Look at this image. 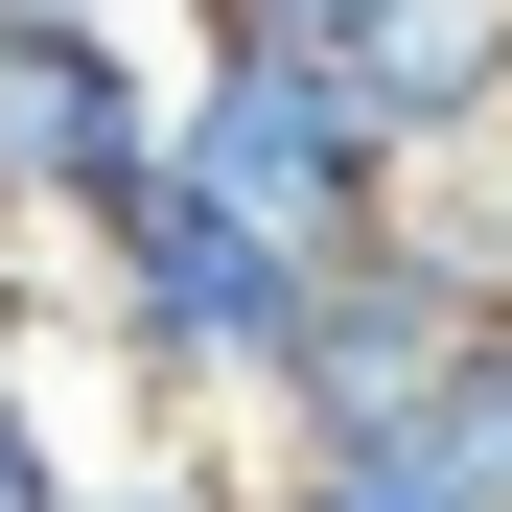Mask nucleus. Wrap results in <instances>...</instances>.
I'll list each match as a JSON object with an SVG mask.
<instances>
[{
	"mask_svg": "<svg viewBox=\"0 0 512 512\" xmlns=\"http://www.w3.org/2000/svg\"><path fill=\"white\" fill-rule=\"evenodd\" d=\"M512 326V187H419L396 233H350L280 326V396H256V466H373L466 396V350Z\"/></svg>",
	"mask_w": 512,
	"mask_h": 512,
	"instance_id": "obj_1",
	"label": "nucleus"
},
{
	"mask_svg": "<svg viewBox=\"0 0 512 512\" xmlns=\"http://www.w3.org/2000/svg\"><path fill=\"white\" fill-rule=\"evenodd\" d=\"M303 280H326V256H280L233 187H187V163H163V187H140L94 256H70V326H94L117 419H163V443H187V419H256V396H280Z\"/></svg>",
	"mask_w": 512,
	"mask_h": 512,
	"instance_id": "obj_2",
	"label": "nucleus"
},
{
	"mask_svg": "<svg viewBox=\"0 0 512 512\" xmlns=\"http://www.w3.org/2000/svg\"><path fill=\"white\" fill-rule=\"evenodd\" d=\"M163 163H187V47L0 0V233H24V256H94Z\"/></svg>",
	"mask_w": 512,
	"mask_h": 512,
	"instance_id": "obj_3",
	"label": "nucleus"
},
{
	"mask_svg": "<svg viewBox=\"0 0 512 512\" xmlns=\"http://www.w3.org/2000/svg\"><path fill=\"white\" fill-rule=\"evenodd\" d=\"M187 187H233L280 256H350V233L419 210V163L373 140V94L326 47H187Z\"/></svg>",
	"mask_w": 512,
	"mask_h": 512,
	"instance_id": "obj_4",
	"label": "nucleus"
},
{
	"mask_svg": "<svg viewBox=\"0 0 512 512\" xmlns=\"http://www.w3.org/2000/svg\"><path fill=\"white\" fill-rule=\"evenodd\" d=\"M350 94H373V140L419 187H512V0H373Z\"/></svg>",
	"mask_w": 512,
	"mask_h": 512,
	"instance_id": "obj_5",
	"label": "nucleus"
},
{
	"mask_svg": "<svg viewBox=\"0 0 512 512\" xmlns=\"http://www.w3.org/2000/svg\"><path fill=\"white\" fill-rule=\"evenodd\" d=\"M70 489H94V443H70L47 350H0V512H70Z\"/></svg>",
	"mask_w": 512,
	"mask_h": 512,
	"instance_id": "obj_6",
	"label": "nucleus"
},
{
	"mask_svg": "<svg viewBox=\"0 0 512 512\" xmlns=\"http://www.w3.org/2000/svg\"><path fill=\"white\" fill-rule=\"evenodd\" d=\"M419 466H443L466 512H512V326H489V350H466V396L419 419Z\"/></svg>",
	"mask_w": 512,
	"mask_h": 512,
	"instance_id": "obj_7",
	"label": "nucleus"
},
{
	"mask_svg": "<svg viewBox=\"0 0 512 512\" xmlns=\"http://www.w3.org/2000/svg\"><path fill=\"white\" fill-rule=\"evenodd\" d=\"M256 512H466L419 443H373V466H256Z\"/></svg>",
	"mask_w": 512,
	"mask_h": 512,
	"instance_id": "obj_8",
	"label": "nucleus"
},
{
	"mask_svg": "<svg viewBox=\"0 0 512 512\" xmlns=\"http://www.w3.org/2000/svg\"><path fill=\"white\" fill-rule=\"evenodd\" d=\"M70 512H256V466H210V443H140V466H94Z\"/></svg>",
	"mask_w": 512,
	"mask_h": 512,
	"instance_id": "obj_9",
	"label": "nucleus"
},
{
	"mask_svg": "<svg viewBox=\"0 0 512 512\" xmlns=\"http://www.w3.org/2000/svg\"><path fill=\"white\" fill-rule=\"evenodd\" d=\"M350 24L373 0H187V47H326V70H350Z\"/></svg>",
	"mask_w": 512,
	"mask_h": 512,
	"instance_id": "obj_10",
	"label": "nucleus"
},
{
	"mask_svg": "<svg viewBox=\"0 0 512 512\" xmlns=\"http://www.w3.org/2000/svg\"><path fill=\"white\" fill-rule=\"evenodd\" d=\"M47 24H140V47H187V0H47Z\"/></svg>",
	"mask_w": 512,
	"mask_h": 512,
	"instance_id": "obj_11",
	"label": "nucleus"
}]
</instances>
